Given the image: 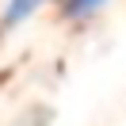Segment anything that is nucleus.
<instances>
[{"label": "nucleus", "mask_w": 126, "mask_h": 126, "mask_svg": "<svg viewBox=\"0 0 126 126\" xmlns=\"http://www.w3.org/2000/svg\"><path fill=\"white\" fill-rule=\"evenodd\" d=\"M107 0H65L61 8H65V16L69 19H84V16H92L95 8H103Z\"/></svg>", "instance_id": "nucleus-2"}, {"label": "nucleus", "mask_w": 126, "mask_h": 126, "mask_svg": "<svg viewBox=\"0 0 126 126\" xmlns=\"http://www.w3.org/2000/svg\"><path fill=\"white\" fill-rule=\"evenodd\" d=\"M34 8H42V0H12V4H8V12L0 16V31H8V27L23 23V19L31 16Z\"/></svg>", "instance_id": "nucleus-1"}]
</instances>
